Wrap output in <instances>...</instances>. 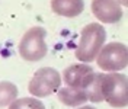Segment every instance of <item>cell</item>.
Listing matches in <instances>:
<instances>
[{
  "label": "cell",
  "mask_w": 128,
  "mask_h": 109,
  "mask_svg": "<svg viewBox=\"0 0 128 109\" xmlns=\"http://www.w3.org/2000/svg\"><path fill=\"white\" fill-rule=\"evenodd\" d=\"M106 41V31L104 25L100 24H89L86 25L79 36V42L74 51L76 58L80 62H92L96 61L100 50L104 48Z\"/></svg>",
  "instance_id": "cell-1"
},
{
  "label": "cell",
  "mask_w": 128,
  "mask_h": 109,
  "mask_svg": "<svg viewBox=\"0 0 128 109\" xmlns=\"http://www.w3.org/2000/svg\"><path fill=\"white\" fill-rule=\"evenodd\" d=\"M104 100L112 108L128 106V77L120 71L105 73L102 78Z\"/></svg>",
  "instance_id": "cell-2"
},
{
  "label": "cell",
  "mask_w": 128,
  "mask_h": 109,
  "mask_svg": "<svg viewBox=\"0 0 128 109\" xmlns=\"http://www.w3.org/2000/svg\"><path fill=\"white\" fill-rule=\"evenodd\" d=\"M47 31L42 26H32L24 34V36L19 41V55L25 61H40L48 52L45 44Z\"/></svg>",
  "instance_id": "cell-3"
},
{
  "label": "cell",
  "mask_w": 128,
  "mask_h": 109,
  "mask_svg": "<svg viewBox=\"0 0 128 109\" xmlns=\"http://www.w3.org/2000/svg\"><path fill=\"white\" fill-rule=\"evenodd\" d=\"M61 83H63V77L56 68L42 67L34 73L29 86H28V90L32 96L38 99L47 98L52 93H57L58 89L61 87Z\"/></svg>",
  "instance_id": "cell-4"
},
{
  "label": "cell",
  "mask_w": 128,
  "mask_h": 109,
  "mask_svg": "<svg viewBox=\"0 0 128 109\" xmlns=\"http://www.w3.org/2000/svg\"><path fill=\"white\" fill-rule=\"evenodd\" d=\"M96 64L106 73L124 70L128 67V47L122 42L105 44L96 58Z\"/></svg>",
  "instance_id": "cell-5"
},
{
  "label": "cell",
  "mask_w": 128,
  "mask_h": 109,
  "mask_svg": "<svg viewBox=\"0 0 128 109\" xmlns=\"http://www.w3.org/2000/svg\"><path fill=\"white\" fill-rule=\"evenodd\" d=\"M90 9L102 24H116L122 18V4L120 0H92Z\"/></svg>",
  "instance_id": "cell-6"
},
{
  "label": "cell",
  "mask_w": 128,
  "mask_h": 109,
  "mask_svg": "<svg viewBox=\"0 0 128 109\" xmlns=\"http://www.w3.org/2000/svg\"><path fill=\"white\" fill-rule=\"evenodd\" d=\"M90 73H93V68L88 62H79L68 66L63 73V83L70 87H82L83 82L86 80Z\"/></svg>",
  "instance_id": "cell-7"
},
{
  "label": "cell",
  "mask_w": 128,
  "mask_h": 109,
  "mask_svg": "<svg viewBox=\"0 0 128 109\" xmlns=\"http://www.w3.org/2000/svg\"><path fill=\"white\" fill-rule=\"evenodd\" d=\"M57 96L63 105L72 106V108H79V106L86 105V102H89L88 94L82 87H70V86L60 87L57 92Z\"/></svg>",
  "instance_id": "cell-8"
},
{
  "label": "cell",
  "mask_w": 128,
  "mask_h": 109,
  "mask_svg": "<svg viewBox=\"0 0 128 109\" xmlns=\"http://www.w3.org/2000/svg\"><path fill=\"white\" fill-rule=\"evenodd\" d=\"M51 9L58 16L76 18L84 10L83 0H51Z\"/></svg>",
  "instance_id": "cell-9"
},
{
  "label": "cell",
  "mask_w": 128,
  "mask_h": 109,
  "mask_svg": "<svg viewBox=\"0 0 128 109\" xmlns=\"http://www.w3.org/2000/svg\"><path fill=\"white\" fill-rule=\"evenodd\" d=\"M105 73H90L86 80L83 82L82 89L86 92L89 98V102L99 103L104 100V94H102V78Z\"/></svg>",
  "instance_id": "cell-10"
},
{
  "label": "cell",
  "mask_w": 128,
  "mask_h": 109,
  "mask_svg": "<svg viewBox=\"0 0 128 109\" xmlns=\"http://www.w3.org/2000/svg\"><path fill=\"white\" fill-rule=\"evenodd\" d=\"M18 99V87L12 82H0V108H6Z\"/></svg>",
  "instance_id": "cell-11"
},
{
  "label": "cell",
  "mask_w": 128,
  "mask_h": 109,
  "mask_svg": "<svg viewBox=\"0 0 128 109\" xmlns=\"http://www.w3.org/2000/svg\"><path fill=\"white\" fill-rule=\"evenodd\" d=\"M8 109H45V106H44V103L38 98L31 96V98L16 99L13 103L9 105Z\"/></svg>",
  "instance_id": "cell-12"
},
{
  "label": "cell",
  "mask_w": 128,
  "mask_h": 109,
  "mask_svg": "<svg viewBox=\"0 0 128 109\" xmlns=\"http://www.w3.org/2000/svg\"><path fill=\"white\" fill-rule=\"evenodd\" d=\"M76 109H96L95 106H90V105H83V106H79V108Z\"/></svg>",
  "instance_id": "cell-13"
},
{
  "label": "cell",
  "mask_w": 128,
  "mask_h": 109,
  "mask_svg": "<svg viewBox=\"0 0 128 109\" xmlns=\"http://www.w3.org/2000/svg\"><path fill=\"white\" fill-rule=\"evenodd\" d=\"M120 3L122 4V6H125V8H128V0H120Z\"/></svg>",
  "instance_id": "cell-14"
}]
</instances>
